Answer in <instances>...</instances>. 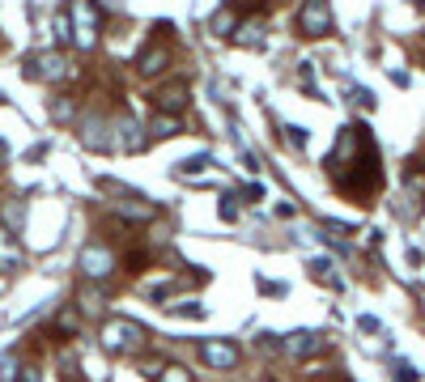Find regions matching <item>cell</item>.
I'll use <instances>...</instances> for the list:
<instances>
[{"label": "cell", "mask_w": 425, "mask_h": 382, "mask_svg": "<svg viewBox=\"0 0 425 382\" xmlns=\"http://www.w3.org/2000/svg\"><path fill=\"white\" fill-rule=\"evenodd\" d=\"M328 170H332L336 187H341L353 204H370V196H375L379 183H383V166H379V149H375V140H370V132H366L362 123H353V128L341 132Z\"/></svg>", "instance_id": "cell-1"}, {"label": "cell", "mask_w": 425, "mask_h": 382, "mask_svg": "<svg viewBox=\"0 0 425 382\" xmlns=\"http://www.w3.org/2000/svg\"><path fill=\"white\" fill-rule=\"evenodd\" d=\"M102 349L106 353H140L145 349V327L132 319H106L102 323Z\"/></svg>", "instance_id": "cell-2"}, {"label": "cell", "mask_w": 425, "mask_h": 382, "mask_svg": "<svg viewBox=\"0 0 425 382\" xmlns=\"http://www.w3.org/2000/svg\"><path fill=\"white\" fill-rule=\"evenodd\" d=\"M200 357L209 361V370H234L238 366V344H230V340H204Z\"/></svg>", "instance_id": "cell-3"}, {"label": "cell", "mask_w": 425, "mask_h": 382, "mask_svg": "<svg viewBox=\"0 0 425 382\" xmlns=\"http://www.w3.org/2000/svg\"><path fill=\"white\" fill-rule=\"evenodd\" d=\"M111 264H115V259H111V251H106L102 242H89V247L81 251V272H85L89 281H102V276L111 272Z\"/></svg>", "instance_id": "cell-4"}, {"label": "cell", "mask_w": 425, "mask_h": 382, "mask_svg": "<svg viewBox=\"0 0 425 382\" xmlns=\"http://www.w3.org/2000/svg\"><path fill=\"white\" fill-rule=\"evenodd\" d=\"M72 17H77V43L89 47L94 34H98V9H94V0H77V4H72Z\"/></svg>", "instance_id": "cell-5"}, {"label": "cell", "mask_w": 425, "mask_h": 382, "mask_svg": "<svg viewBox=\"0 0 425 382\" xmlns=\"http://www.w3.org/2000/svg\"><path fill=\"white\" fill-rule=\"evenodd\" d=\"M328 26H332L328 4H324V0H307V4H302V30H307V34H328Z\"/></svg>", "instance_id": "cell-6"}, {"label": "cell", "mask_w": 425, "mask_h": 382, "mask_svg": "<svg viewBox=\"0 0 425 382\" xmlns=\"http://www.w3.org/2000/svg\"><path fill=\"white\" fill-rule=\"evenodd\" d=\"M30 77H38V81H55V77H64V55H55V51H43V55H34L30 60V68H26Z\"/></svg>", "instance_id": "cell-7"}, {"label": "cell", "mask_w": 425, "mask_h": 382, "mask_svg": "<svg viewBox=\"0 0 425 382\" xmlns=\"http://www.w3.org/2000/svg\"><path fill=\"white\" fill-rule=\"evenodd\" d=\"M166 64H170V51H166L162 43H153V47H149V51L140 55V64H136V68H140V77H158V72H162Z\"/></svg>", "instance_id": "cell-8"}, {"label": "cell", "mask_w": 425, "mask_h": 382, "mask_svg": "<svg viewBox=\"0 0 425 382\" xmlns=\"http://www.w3.org/2000/svg\"><path fill=\"white\" fill-rule=\"evenodd\" d=\"M285 349H289L294 357H307V353H319V349H324V336H315V332H294V336L285 340Z\"/></svg>", "instance_id": "cell-9"}, {"label": "cell", "mask_w": 425, "mask_h": 382, "mask_svg": "<svg viewBox=\"0 0 425 382\" xmlns=\"http://www.w3.org/2000/svg\"><path fill=\"white\" fill-rule=\"evenodd\" d=\"M158 106H162V115L183 111V106H187V85H183V81H179V85H166V89L158 94Z\"/></svg>", "instance_id": "cell-10"}, {"label": "cell", "mask_w": 425, "mask_h": 382, "mask_svg": "<svg viewBox=\"0 0 425 382\" xmlns=\"http://www.w3.org/2000/svg\"><path fill=\"white\" fill-rule=\"evenodd\" d=\"M149 132H153L158 140H166V136H179V132H183V123H179V115H158V119L149 123Z\"/></svg>", "instance_id": "cell-11"}, {"label": "cell", "mask_w": 425, "mask_h": 382, "mask_svg": "<svg viewBox=\"0 0 425 382\" xmlns=\"http://www.w3.org/2000/svg\"><path fill=\"white\" fill-rule=\"evenodd\" d=\"M21 264V251H17V242L0 230V268H17Z\"/></svg>", "instance_id": "cell-12"}, {"label": "cell", "mask_w": 425, "mask_h": 382, "mask_svg": "<svg viewBox=\"0 0 425 382\" xmlns=\"http://www.w3.org/2000/svg\"><path fill=\"white\" fill-rule=\"evenodd\" d=\"M209 166H217V162L200 153V157H187V162L179 166V174H183V179H196V174H200V170H209Z\"/></svg>", "instance_id": "cell-13"}, {"label": "cell", "mask_w": 425, "mask_h": 382, "mask_svg": "<svg viewBox=\"0 0 425 382\" xmlns=\"http://www.w3.org/2000/svg\"><path fill=\"white\" fill-rule=\"evenodd\" d=\"M311 276H315V281H324V285H341V281H336V272H332V264H328V259H315V264H311Z\"/></svg>", "instance_id": "cell-14"}, {"label": "cell", "mask_w": 425, "mask_h": 382, "mask_svg": "<svg viewBox=\"0 0 425 382\" xmlns=\"http://www.w3.org/2000/svg\"><path fill=\"white\" fill-rule=\"evenodd\" d=\"M158 382H192V374H187L183 366H166V370H162V378H158Z\"/></svg>", "instance_id": "cell-15"}, {"label": "cell", "mask_w": 425, "mask_h": 382, "mask_svg": "<svg viewBox=\"0 0 425 382\" xmlns=\"http://www.w3.org/2000/svg\"><path fill=\"white\" fill-rule=\"evenodd\" d=\"M81 306L98 315V310H102V298H98V289H85V293H81Z\"/></svg>", "instance_id": "cell-16"}, {"label": "cell", "mask_w": 425, "mask_h": 382, "mask_svg": "<svg viewBox=\"0 0 425 382\" xmlns=\"http://www.w3.org/2000/svg\"><path fill=\"white\" fill-rule=\"evenodd\" d=\"M285 140H289L294 149H302V128H285Z\"/></svg>", "instance_id": "cell-17"}, {"label": "cell", "mask_w": 425, "mask_h": 382, "mask_svg": "<svg viewBox=\"0 0 425 382\" xmlns=\"http://www.w3.org/2000/svg\"><path fill=\"white\" fill-rule=\"evenodd\" d=\"M0 157H4V149H0Z\"/></svg>", "instance_id": "cell-18"}]
</instances>
